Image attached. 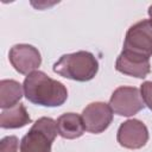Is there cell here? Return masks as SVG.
I'll use <instances>...</instances> for the list:
<instances>
[{"label": "cell", "instance_id": "4fadbf2b", "mask_svg": "<svg viewBox=\"0 0 152 152\" xmlns=\"http://www.w3.org/2000/svg\"><path fill=\"white\" fill-rule=\"evenodd\" d=\"M19 140L15 135H7L0 140V152H18Z\"/></svg>", "mask_w": 152, "mask_h": 152}, {"label": "cell", "instance_id": "5b68a950", "mask_svg": "<svg viewBox=\"0 0 152 152\" xmlns=\"http://www.w3.org/2000/svg\"><path fill=\"white\" fill-rule=\"evenodd\" d=\"M109 106L113 113L120 116H132L139 113L145 107V103L142 101L140 89L122 86L113 91L109 99Z\"/></svg>", "mask_w": 152, "mask_h": 152}, {"label": "cell", "instance_id": "ba28073f", "mask_svg": "<svg viewBox=\"0 0 152 152\" xmlns=\"http://www.w3.org/2000/svg\"><path fill=\"white\" fill-rule=\"evenodd\" d=\"M116 140L120 146L125 148L138 150L146 145L148 140V129L142 121L129 119L120 125L116 133Z\"/></svg>", "mask_w": 152, "mask_h": 152}, {"label": "cell", "instance_id": "8fae6325", "mask_svg": "<svg viewBox=\"0 0 152 152\" xmlns=\"http://www.w3.org/2000/svg\"><path fill=\"white\" fill-rule=\"evenodd\" d=\"M31 122V118L23 103L2 109L0 114V127L5 129L20 128Z\"/></svg>", "mask_w": 152, "mask_h": 152}, {"label": "cell", "instance_id": "7a4b0ae2", "mask_svg": "<svg viewBox=\"0 0 152 152\" xmlns=\"http://www.w3.org/2000/svg\"><path fill=\"white\" fill-rule=\"evenodd\" d=\"M52 69L53 72L64 78L87 82L96 76L99 71V62L91 52L82 50L61 56Z\"/></svg>", "mask_w": 152, "mask_h": 152}, {"label": "cell", "instance_id": "7c38bea8", "mask_svg": "<svg viewBox=\"0 0 152 152\" xmlns=\"http://www.w3.org/2000/svg\"><path fill=\"white\" fill-rule=\"evenodd\" d=\"M24 87L15 80L0 81V107L2 109L11 108L19 103L23 97Z\"/></svg>", "mask_w": 152, "mask_h": 152}, {"label": "cell", "instance_id": "8992f818", "mask_svg": "<svg viewBox=\"0 0 152 152\" xmlns=\"http://www.w3.org/2000/svg\"><path fill=\"white\" fill-rule=\"evenodd\" d=\"M8 59L12 66L23 75L36 71L42 63V56L37 48L30 44H15L11 48Z\"/></svg>", "mask_w": 152, "mask_h": 152}, {"label": "cell", "instance_id": "3957f363", "mask_svg": "<svg viewBox=\"0 0 152 152\" xmlns=\"http://www.w3.org/2000/svg\"><path fill=\"white\" fill-rule=\"evenodd\" d=\"M58 134L53 119H38L20 141V152H51V145Z\"/></svg>", "mask_w": 152, "mask_h": 152}, {"label": "cell", "instance_id": "6da1fadb", "mask_svg": "<svg viewBox=\"0 0 152 152\" xmlns=\"http://www.w3.org/2000/svg\"><path fill=\"white\" fill-rule=\"evenodd\" d=\"M23 87L27 101L37 106L58 107L68 99L65 86L62 82L49 77L40 70L28 74L24 80Z\"/></svg>", "mask_w": 152, "mask_h": 152}, {"label": "cell", "instance_id": "5bb4252c", "mask_svg": "<svg viewBox=\"0 0 152 152\" xmlns=\"http://www.w3.org/2000/svg\"><path fill=\"white\" fill-rule=\"evenodd\" d=\"M140 94L145 106L152 110V81H145L140 86Z\"/></svg>", "mask_w": 152, "mask_h": 152}, {"label": "cell", "instance_id": "9c48e42d", "mask_svg": "<svg viewBox=\"0 0 152 152\" xmlns=\"http://www.w3.org/2000/svg\"><path fill=\"white\" fill-rule=\"evenodd\" d=\"M115 69L124 75L133 76L137 78H145L151 71L150 58L122 50L116 58Z\"/></svg>", "mask_w": 152, "mask_h": 152}, {"label": "cell", "instance_id": "52a82bcc", "mask_svg": "<svg viewBox=\"0 0 152 152\" xmlns=\"http://www.w3.org/2000/svg\"><path fill=\"white\" fill-rule=\"evenodd\" d=\"M82 120L86 131L99 134L104 132L113 121V110L108 103L91 102L82 112Z\"/></svg>", "mask_w": 152, "mask_h": 152}, {"label": "cell", "instance_id": "30bf717a", "mask_svg": "<svg viewBox=\"0 0 152 152\" xmlns=\"http://www.w3.org/2000/svg\"><path fill=\"white\" fill-rule=\"evenodd\" d=\"M58 134L64 139H76L83 135L86 127L82 116L76 113H64L57 121Z\"/></svg>", "mask_w": 152, "mask_h": 152}, {"label": "cell", "instance_id": "9a60e30c", "mask_svg": "<svg viewBox=\"0 0 152 152\" xmlns=\"http://www.w3.org/2000/svg\"><path fill=\"white\" fill-rule=\"evenodd\" d=\"M147 12H148V15H150V20L152 21V5L148 7V11Z\"/></svg>", "mask_w": 152, "mask_h": 152}, {"label": "cell", "instance_id": "277c9868", "mask_svg": "<svg viewBox=\"0 0 152 152\" xmlns=\"http://www.w3.org/2000/svg\"><path fill=\"white\" fill-rule=\"evenodd\" d=\"M122 50L147 58L152 56V21L150 19L140 20L127 30Z\"/></svg>", "mask_w": 152, "mask_h": 152}]
</instances>
